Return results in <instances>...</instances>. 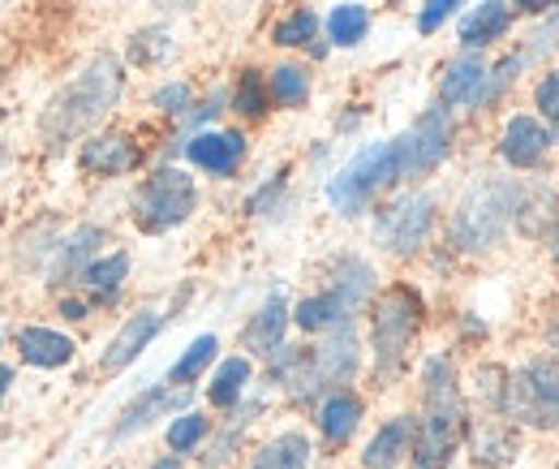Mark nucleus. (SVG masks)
I'll return each instance as SVG.
<instances>
[{
    "mask_svg": "<svg viewBox=\"0 0 559 469\" xmlns=\"http://www.w3.org/2000/svg\"><path fill=\"white\" fill-rule=\"evenodd\" d=\"M190 404V388H168V384H155V388H146L142 397L121 409V418L112 422V439H126V435H139L146 431L155 418H164V413H173V409H186Z\"/></svg>",
    "mask_w": 559,
    "mask_h": 469,
    "instance_id": "9b49d317",
    "label": "nucleus"
},
{
    "mask_svg": "<svg viewBox=\"0 0 559 469\" xmlns=\"http://www.w3.org/2000/svg\"><path fill=\"white\" fill-rule=\"evenodd\" d=\"M483 86H487V61L465 52L439 78V104L443 108H483Z\"/></svg>",
    "mask_w": 559,
    "mask_h": 469,
    "instance_id": "ddd939ff",
    "label": "nucleus"
},
{
    "mask_svg": "<svg viewBox=\"0 0 559 469\" xmlns=\"http://www.w3.org/2000/svg\"><path fill=\"white\" fill-rule=\"evenodd\" d=\"M155 9H164V13H186V9H194L199 0H151Z\"/></svg>",
    "mask_w": 559,
    "mask_h": 469,
    "instance_id": "a19ab883",
    "label": "nucleus"
},
{
    "mask_svg": "<svg viewBox=\"0 0 559 469\" xmlns=\"http://www.w3.org/2000/svg\"><path fill=\"white\" fill-rule=\"evenodd\" d=\"M421 397H426V409H421V422H414L409 457H414V469H448L465 439V401H461L452 357L443 353L426 357Z\"/></svg>",
    "mask_w": 559,
    "mask_h": 469,
    "instance_id": "f03ea898",
    "label": "nucleus"
},
{
    "mask_svg": "<svg viewBox=\"0 0 559 469\" xmlns=\"http://www.w3.org/2000/svg\"><path fill=\"white\" fill-rule=\"evenodd\" d=\"M108 469H121V466H108Z\"/></svg>",
    "mask_w": 559,
    "mask_h": 469,
    "instance_id": "49530a36",
    "label": "nucleus"
},
{
    "mask_svg": "<svg viewBox=\"0 0 559 469\" xmlns=\"http://www.w3.org/2000/svg\"><path fill=\"white\" fill-rule=\"evenodd\" d=\"M267 95L276 99L280 108H301L310 99V73L301 66H276L272 69V91Z\"/></svg>",
    "mask_w": 559,
    "mask_h": 469,
    "instance_id": "c756f323",
    "label": "nucleus"
},
{
    "mask_svg": "<svg viewBox=\"0 0 559 469\" xmlns=\"http://www.w3.org/2000/svg\"><path fill=\"white\" fill-rule=\"evenodd\" d=\"M396 181H405V164H401V146L392 142H370L353 155L349 164L328 181V202L341 215H361L383 190H392Z\"/></svg>",
    "mask_w": 559,
    "mask_h": 469,
    "instance_id": "20e7f679",
    "label": "nucleus"
},
{
    "mask_svg": "<svg viewBox=\"0 0 559 469\" xmlns=\"http://www.w3.org/2000/svg\"><path fill=\"white\" fill-rule=\"evenodd\" d=\"M328 289L345 302L349 315H357L370 302V293H374V268L366 259H357V255H345V259L332 263V284Z\"/></svg>",
    "mask_w": 559,
    "mask_h": 469,
    "instance_id": "aec40b11",
    "label": "nucleus"
},
{
    "mask_svg": "<svg viewBox=\"0 0 559 469\" xmlns=\"http://www.w3.org/2000/svg\"><path fill=\"white\" fill-rule=\"evenodd\" d=\"M284 328H288V306H284L280 293H272V297L254 310V319L246 324L241 344H246L250 353H259V357H272V353L284 349Z\"/></svg>",
    "mask_w": 559,
    "mask_h": 469,
    "instance_id": "dca6fc26",
    "label": "nucleus"
},
{
    "mask_svg": "<svg viewBox=\"0 0 559 469\" xmlns=\"http://www.w3.org/2000/svg\"><path fill=\"white\" fill-rule=\"evenodd\" d=\"M199 207V186L190 173L181 168H155L134 195V224L142 233H168L177 224H186Z\"/></svg>",
    "mask_w": 559,
    "mask_h": 469,
    "instance_id": "0eeeda50",
    "label": "nucleus"
},
{
    "mask_svg": "<svg viewBox=\"0 0 559 469\" xmlns=\"http://www.w3.org/2000/svg\"><path fill=\"white\" fill-rule=\"evenodd\" d=\"M314 35H319V17L310 9H293L272 31V44H280V48H306Z\"/></svg>",
    "mask_w": 559,
    "mask_h": 469,
    "instance_id": "473e14b6",
    "label": "nucleus"
},
{
    "mask_svg": "<svg viewBox=\"0 0 559 469\" xmlns=\"http://www.w3.org/2000/svg\"><path fill=\"white\" fill-rule=\"evenodd\" d=\"M516 202H521V186L516 181H508V177L478 181L465 199L456 202V211L448 220L452 250H461V255H483V250H490L508 233V224L516 220Z\"/></svg>",
    "mask_w": 559,
    "mask_h": 469,
    "instance_id": "7ed1b4c3",
    "label": "nucleus"
},
{
    "mask_svg": "<svg viewBox=\"0 0 559 469\" xmlns=\"http://www.w3.org/2000/svg\"><path fill=\"white\" fill-rule=\"evenodd\" d=\"M310 466V439L301 431H284L272 444L254 453L250 469H306Z\"/></svg>",
    "mask_w": 559,
    "mask_h": 469,
    "instance_id": "b1692460",
    "label": "nucleus"
},
{
    "mask_svg": "<svg viewBox=\"0 0 559 469\" xmlns=\"http://www.w3.org/2000/svg\"><path fill=\"white\" fill-rule=\"evenodd\" d=\"M435 215H439V199L430 190L392 199L374 215V246H383L388 255H414L426 246Z\"/></svg>",
    "mask_w": 559,
    "mask_h": 469,
    "instance_id": "6e6552de",
    "label": "nucleus"
},
{
    "mask_svg": "<svg viewBox=\"0 0 559 469\" xmlns=\"http://www.w3.org/2000/svg\"><path fill=\"white\" fill-rule=\"evenodd\" d=\"M547 151H551V134L534 121V117H512L508 126H503V134H499V155H503V164H512V168H538L543 160H547Z\"/></svg>",
    "mask_w": 559,
    "mask_h": 469,
    "instance_id": "4468645a",
    "label": "nucleus"
},
{
    "mask_svg": "<svg viewBox=\"0 0 559 469\" xmlns=\"http://www.w3.org/2000/svg\"><path fill=\"white\" fill-rule=\"evenodd\" d=\"M293 319H297L301 332H336V328H349L353 315L345 310V302L332 289H323L314 297H301L297 310H293Z\"/></svg>",
    "mask_w": 559,
    "mask_h": 469,
    "instance_id": "4be33fe9",
    "label": "nucleus"
},
{
    "mask_svg": "<svg viewBox=\"0 0 559 469\" xmlns=\"http://www.w3.org/2000/svg\"><path fill=\"white\" fill-rule=\"evenodd\" d=\"M233 108H237L241 117H250V121L267 113V86H263L259 69H246V73L237 78V91H233Z\"/></svg>",
    "mask_w": 559,
    "mask_h": 469,
    "instance_id": "72a5a7b5",
    "label": "nucleus"
},
{
    "mask_svg": "<svg viewBox=\"0 0 559 469\" xmlns=\"http://www.w3.org/2000/svg\"><path fill=\"white\" fill-rule=\"evenodd\" d=\"M534 104H538V113L547 117V134H551V142H559V69H551V73L538 78V86H534Z\"/></svg>",
    "mask_w": 559,
    "mask_h": 469,
    "instance_id": "f704fd0d",
    "label": "nucleus"
},
{
    "mask_svg": "<svg viewBox=\"0 0 559 469\" xmlns=\"http://www.w3.org/2000/svg\"><path fill=\"white\" fill-rule=\"evenodd\" d=\"M173 57V35L164 31V26H146V31H139L134 39H130V61L142 69L151 66H164Z\"/></svg>",
    "mask_w": 559,
    "mask_h": 469,
    "instance_id": "7c9ffc66",
    "label": "nucleus"
},
{
    "mask_svg": "<svg viewBox=\"0 0 559 469\" xmlns=\"http://www.w3.org/2000/svg\"><path fill=\"white\" fill-rule=\"evenodd\" d=\"M409 444H414V418H392L374 431V439L366 444L361 453V466L366 469H396L405 457H409Z\"/></svg>",
    "mask_w": 559,
    "mask_h": 469,
    "instance_id": "a211bd4d",
    "label": "nucleus"
},
{
    "mask_svg": "<svg viewBox=\"0 0 559 469\" xmlns=\"http://www.w3.org/2000/svg\"><path fill=\"white\" fill-rule=\"evenodd\" d=\"M357 422H361V401L353 397V392H332L328 401L319 404V431H323V439L332 444V448H341V444H349V435L357 431Z\"/></svg>",
    "mask_w": 559,
    "mask_h": 469,
    "instance_id": "5701e85b",
    "label": "nucleus"
},
{
    "mask_svg": "<svg viewBox=\"0 0 559 469\" xmlns=\"http://www.w3.org/2000/svg\"><path fill=\"white\" fill-rule=\"evenodd\" d=\"M508 26H512V9L503 4V0H483L478 9H469L465 13V22H461V48H487L495 39H503L508 35Z\"/></svg>",
    "mask_w": 559,
    "mask_h": 469,
    "instance_id": "6ab92c4d",
    "label": "nucleus"
},
{
    "mask_svg": "<svg viewBox=\"0 0 559 469\" xmlns=\"http://www.w3.org/2000/svg\"><path fill=\"white\" fill-rule=\"evenodd\" d=\"M556 48H559V13H551V17H547V26L530 35V48L521 52V61L530 66V61H538V57H547V52H556Z\"/></svg>",
    "mask_w": 559,
    "mask_h": 469,
    "instance_id": "e433bc0d",
    "label": "nucleus"
},
{
    "mask_svg": "<svg viewBox=\"0 0 559 469\" xmlns=\"http://www.w3.org/2000/svg\"><path fill=\"white\" fill-rule=\"evenodd\" d=\"M421 328V297L409 284H396L388 289L379 302H374V315H370V349H374V366L379 375H392L401 371L409 344Z\"/></svg>",
    "mask_w": 559,
    "mask_h": 469,
    "instance_id": "39448f33",
    "label": "nucleus"
},
{
    "mask_svg": "<svg viewBox=\"0 0 559 469\" xmlns=\"http://www.w3.org/2000/svg\"><path fill=\"white\" fill-rule=\"evenodd\" d=\"M186 160L211 177H233L246 160V134L241 130H203L186 138Z\"/></svg>",
    "mask_w": 559,
    "mask_h": 469,
    "instance_id": "9d476101",
    "label": "nucleus"
},
{
    "mask_svg": "<svg viewBox=\"0 0 559 469\" xmlns=\"http://www.w3.org/2000/svg\"><path fill=\"white\" fill-rule=\"evenodd\" d=\"M456 4H465V0H426L418 13V31L421 35H435L452 13H456Z\"/></svg>",
    "mask_w": 559,
    "mask_h": 469,
    "instance_id": "4c0bfd02",
    "label": "nucleus"
},
{
    "mask_svg": "<svg viewBox=\"0 0 559 469\" xmlns=\"http://www.w3.org/2000/svg\"><path fill=\"white\" fill-rule=\"evenodd\" d=\"M547 336H551V344H556V349H559V319H556V324H551V332H547Z\"/></svg>",
    "mask_w": 559,
    "mask_h": 469,
    "instance_id": "a18cd8bd",
    "label": "nucleus"
},
{
    "mask_svg": "<svg viewBox=\"0 0 559 469\" xmlns=\"http://www.w3.org/2000/svg\"><path fill=\"white\" fill-rule=\"evenodd\" d=\"M104 242V228H95V224H82V228H73L70 237L57 246V263H52V284H70L82 275V268L95 259V246Z\"/></svg>",
    "mask_w": 559,
    "mask_h": 469,
    "instance_id": "412c9836",
    "label": "nucleus"
},
{
    "mask_svg": "<svg viewBox=\"0 0 559 469\" xmlns=\"http://www.w3.org/2000/svg\"><path fill=\"white\" fill-rule=\"evenodd\" d=\"M215 349H219V340H215V336H211V332L199 336V340H194V344H190V349H186V353L173 362V371H168V384H177V388H190V384H194V379L207 371L211 362H215Z\"/></svg>",
    "mask_w": 559,
    "mask_h": 469,
    "instance_id": "c85d7f7f",
    "label": "nucleus"
},
{
    "mask_svg": "<svg viewBox=\"0 0 559 469\" xmlns=\"http://www.w3.org/2000/svg\"><path fill=\"white\" fill-rule=\"evenodd\" d=\"M366 31H370V9L366 4H336L332 13H328V39L336 44V48H357L361 39H366Z\"/></svg>",
    "mask_w": 559,
    "mask_h": 469,
    "instance_id": "bb28decb",
    "label": "nucleus"
},
{
    "mask_svg": "<svg viewBox=\"0 0 559 469\" xmlns=\"http://www.w3.org/2000/svg\"><path fill=\"white\" fill-rule=\"evenodd\" d=\"M246 384H250V357H224V362L215 366L207 401L215 404V409H233V404L241 401Z\"/></svg>",
    "mask_w": 559,
    "mask_h": 469,
    "instance_id": "a878e982",
    "label": "nucleus"
},
{
    "mask_svg": "<svg viewBox=\"0 0 559 469\" xmlns=\"http://www.w3.org/2000/svg\"><path fill=\"white\" fill-rule=\"evenodd\" d=\"M9 384H13V371L0 366V404H4V397H9Z\"/></svg>",
    "mask_w": 559,
    "mask_h": 469,
    "instance_id": "37998d69",
    "label": "nucleus"
},
{
    "mask_svg": "<svg viewBox=\"0 0 559 469\" xmlns=\"http://www.w3.org/2000/svg\"><path fill=\"white\" fill-rule=\"evenodd\" d=\"M151 104H155L159 113H168V117H186V113L194 108V91H190L186 82H168V86H159V91L151 95Z\"/></svg>",
    "mask_w": 559,
    "mask_h": 469,
    "instance_id": "c9c22d12",
    "label": "nucleus"
},
{
    "mask_svg": "<svg viewBox=\"0 0 559 469\" xmlns=\"http://www.w3.org/2000/svg\"><path fill=\"white\" fill-rule=\"evenodd\" d=\"M452 113L439 104V108H426L418 121H414V130H405V134L396 138V146H401V164H405V181H414V177H426L430 168H439L443 160H448V151H452Z\"/></svg>",
    "mask_w": 559,
    "mask_h": 469,
    "instance_id": "1a4fd4ad",
    "label": "nucleus"
},
{
    "mask_svg": "<svg viewBox=\"0 0 559 469\" xmlns=\"http://www.w3.org/2000/svg\"><path fill=\"white\" fill-rule=\"evenodd\" d=\"M121 95H126V69H121V61L108 57V52L91 57L86 69L73 78L70 86L48 99L44 121H39L44 146H48V151H66V146L78 142L86 130H95V126L121 104Z\"/></svg>",
    "mask_w": 559,
    "mask_h": 469,
    "instance_id": "f257e3e1",
    "label": "nucleus"
},
{
    "mask_svg": "<svg viewBox=\"0 0 559 469\" xmlns=\"http://www.w3.org/2000/svg\"><path fill=\"white\" fill-rule=\"evenodd\" d=\"M61 315H66V319H86V315H91V306H86V302H78V297H61Z\"/></svg>",
    "mask_w": 559,
    "mask_h": 469,
    "instance_id": "ea45409f",
    "label": "nucleus"
},
{
    "mask_svg": "<svg viewBox=\"0 0 559 469\" xmlns=\"http://www.w3.org/2000/svg\"><path fill=\"white\" fill-rule=\"evenodd\" d=\"M126 275H130V255H104V259H91L78 280H82V289H91L99 302H112V297L121 293Z\"/></svg>",
    "mask_w": 559,
    "mask_h": 469,
    "instance_id": "393cba45",
    "label": "nucleus"
},
{
    "mask_svg": "<svg viewBox=\"0 0 559 469\" xmlns=\"http://www.w3.org/2000/svg\"><path fill=\"white\" fill-rule=\"evenodd\" d=\"M78 160H82V168L91 177H121V173H134L139 168L142 151L130 134H99L82 142V155Z\"/></svg>",
    "mask_w": 559,
    "mask_h": 469,
    "instance_id": "f8f14e48",
    "label": "nucleus"
},
{
    "mask_svg": "<svg viewBox=\"0 0 559 469\" xmlns=\"http://www.w3.org/2000/svg\"><path fill=\"white\" fill-rule=\"evenodd\" d=\"M525 13H547V9H556L559 0H516Z\"/></svg>",
    "mask_w": 559,
    "mask_h": 469,
    "instance_id": "79ce46f5",
    "label": "nucleus"
},
{
    "mask_svg": "<svg viewBox=\"0 0 559 469\" xmlns=\"http://www.w3.org/2000/svg\"><path fill=\"white\" fill-rule=\"evenodd\" d=\"M159 328H164V315H159V310H139V315H130V319L121 324V332L112 336V344L104 349V362H99V366H104L108 375L126 371V366L139 357L142 349H146V344L159 336Z\"/></svg>",
    "mask_w": 559,
    "mask_h": 469,
    "instance_id": "2eb2a0df",
    "label": "nucleus"
},
{
    "mask_svg": "<svg viewBox=\"0 0 559 469\" xmlns=\"http://www.w3.org/2000/svg\"><path fill=\"white\" fill-rule=\"evenodd\" d=\"M151 469H181V457H177V453H168V457H159Z\"/></svg>",
    "mask_w": 559,
    "mask_h": 469,
    "instance_id": "c03bdc74",
    "label": "nucleus"
},
{
    "mask_svg": "<svg viewBox=\"0 0 559 469\" xmlns=\"http://www.w3.org/2000/svg\"><path fill=\"white\" fill-rule=\"evenodd\" d=\"M499 413L543 431L559 426V357H534L516 375H508Z\"/></svg>",
    "mask_w": 559,
    "mask_h": 469,
    "instance_id": "423d86ee",
    "label": "nucleus"
},
{
    "mask_svg": "<svg viewBox=\"0 0 559 469\" xmlns=\"http://www.w3.org/2000/svg\"><path fill=\"white\" fill-rule=\"evenodd\" d=\"M284 177H288V173L280 168V173L272 177V181H267V186H259V190L250 195V202H246V211H250V215H263V211H267V207L280 199V190H284Z\"/></svg>",
    "mask_w": 559,
    "mask_h": 469,
    "instance_id": "58836bf2",
    "label": "nucleus"
},
{
    "mask_svg": "<svg viewBox=\"0 0 559 469\" xmlns=\"http://www.w3.org/2000/svg\"><path fill=\"white\" fill-rule=\"evenodd\" d=\"M17 353H22V362H31L39 371H61L73 362L78 344L66 332H52V328H22L17 332Z\"/></svg>",
    "mask_w": 559,
    "mask_h": 469,
    "instance_id": "f3484780",
    "label": "nucleus"
},
{
    "mask_svg": "<svg viewBox=\"0 0 559 469\" xmlns=\"http://www.w3.org/2000/svg\"><path fill=\"white\" fill-rule=\"evenodd\" d=\"M211 422L203 413H194V409H186L181 418H173V426H168V448L181 457V453H194L203 439H207Z\"/></svg>",
    "mask_w": 559,
    "mask_h": 469,
    "instance_id": "2f4dec72",
    "label": "nucleus"
},
{
    "mask_svg": "<svg viewBox=\"0 0 559 469\" xmlns=\"http://www.w3.org/2000/svg\"><path fill=\"white\" fill-rule=\"evenodd\" d=\"M516 457V431L503 422H487L474 435V461L478 466H508Z\"/></svg>",
    "mask_w": 559,
    "mask_h": 469,
    "instance_id": "cd10ccee",
    "label": "nucleus"
}]
</instances>
